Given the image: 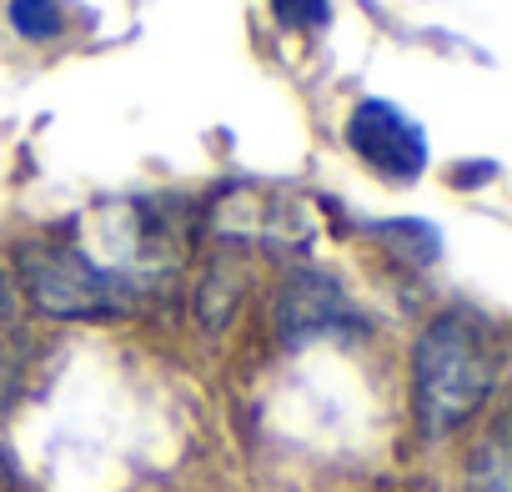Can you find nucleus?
Segmentation results:
<instances>
[{"label": "nucleus", "instance_id": "f257e3e1", "mask_svg": "<svg viewBox=\"0 0 512 492\" xmlns=\"http://www.w3.org/2000/svg\"><path fill=\"white\" fill-rule=\"evenodd\" d=\"M502 372L497 332L472 312H442L412 347V407L422 437H452L492 397Z\"/></svg>", "mask_w": 512, "mask_h": 492}, {"label": "nucleus", "instance_id": "f03ea898", "mask_svg": "<svg viewBox=\"0 0 512 492\" xmlns=\"http://www.w3.org/2000/svg\"><path fill=\"white\" fill-rule=\"evenodd\" d=\"M21 297H31L46 317L101 322V317H121L136 287L106 272L96 257H86L81 241L46 236L21 252Z\"/></svg>", "mask_w": 512, "mask_h": 492}, {"label": "nucleus", "instance_id": "7ed1b4c3", "mask_svg": "<svg viewBox=\"0 0 512 492\" xmlns=\"http://www.w3.org/2000/svg\"><path fill=\"white\" fill-rule=\"evenodd\" d=\"M347 141H352V151H357L372 171H382L387 181H417V176L427 171L422 126L407 121V116H402L392 101H382V96H372V101H362V106L352 111Z\"/></svg>", "mask_w": 512, "mask_h": 492}, {"label": "nucleus", "instance_id": "20e7f679", "mask_svg": "<svg viewBox=\"0 0 512 492\" xmlns=\"http://www.w3.org/2000/svg\"><path fill=\"white\" fill-rule=\"evenodd\" d=\"M211 226L221 236H251L267 246H302L312 236L302 201L272 186H226L211 206Z\"/></svg>", "mask_w": 512, "mask_h": 492}, {"label": "nucleus", "instance_id": "39448f33", "mask_svg": "<svg viewBox=\"0 0 512 492\" xmlns=\"http://www.w3.org/2000/svg\"><path fill=\"white\" fill-rule=\"evenodd\" d=\"M277 327L292 347L312 342V337H332V332H352L357 327V307L347 302V292L327 277V272H292L282 287V307H277Z\"/></svg>", "mask_w": 512, "mask_h": 492}, {"label": "nucleus", "instance_id": "423d86ee", "mask_svg": "<svg viewBox=\"0 0 512 492\" xmlns=\"http://www.w3.org/2000/svg\"><path fill=\"white\" fill-rule=\"evenodd\" d=\"M11 31L21 41H56L66 31L61 0H11Z\"/></svg>", "mask_w": 512, "mask_h": 492}, {"label": "nucleus", "instance_id": "0eeeda50", "mask_svg": "<svg viewBox=\"0 0 512 492\" xmlns=\"http://www.w3.org/2000/svg\"><path fill=\"white\" fill-rule=\"evenodd\" d=\"M382 236L397 246V252H407V262H417V267L437 262V231L427 221H417V216H402V221L382 226Z\"/></svg>", "mask_w": 512, "mask_h": 492}, {"label": "nucleus", "instance_id": "6e6552de", "mask_svg": "<svg viewBox=\"0 0 512 492\" xmlns=\"http://www.w3.org/2000/svg\"><path fill=\"white\" fill-rule=\"evenodd\" d=\"M267 6L282 31H302V36H312L332 21V0H267Z\"/></svg>", "mask_w": 512, "mask_h": 492}, {"label": "nucleus", "instance_id": "1a4fd4ad", "mask_svg": "<svg viewBox=\"0 0 512 492\" xmlns=\"http://www.w3.org/2000/svg\"><path fill=\"white\" fill-rule=\"evenodd\" d=\"M21 317H26V297H21V282L0 267V362H6L21 342Z\"/></svg>", "mask_w": 512, "mask_h": 492}, {"label": "nucleus", "instance_id": "9d476101", "mask_svg": "<svg viewBox=\"0 0 512 492\" xmlns=\"http://www.w3.org/2000/svg\"><path fill=\"white\" fill-rule=\"evenodd\" d=\"M472 487L477 492H507V462H502V432H492L472 462Z\"/></svg>", "mask_w": 512, "mask_h": 492}]
</instances>
